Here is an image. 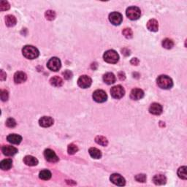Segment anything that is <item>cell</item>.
<instances>
[{
    "label": "cell",
    "instance_id": "obj_13",
    "mask_svg": "<svg viewBox=\"0 0 187 187\" xmlns=\"http://www.w3.org/2000/svg\"><path fill=\"white\" fill-rule=\"evenodd\" d=\"M2 151L5 156H13L16 153H18V149L11 145H4L2 148Z\"/></svg>",
    "mask_w": 187,
    "mask_h": 187
},
{
    "label": "cell",
    "instance_id": "obj_25",
    "mask_svg": "<svg viewBox=\"0 0 187 187\" xmlns=\"http://www.w3.org/2000/svg\"><path fill=\"white\" fill-rule=\"evenodd\" d=\"M89 152L90 156H91L92 158L96 159V160H97V159H100L102 157V153H101V151L99 149H97V148H91L89 149Z\"/></svg>",
    "mask_w": 187,
    "mask_h": 187
},
{
    "label": "cell",
    "instance_id": "obj_24",
    "mask_svg": "<svg viewBox=\"0 0 187 187\" xmlns=\"http://www.w3.org/2000/svg\"><path fill=\"white\" fill-rule=\"evenodd\" d=\"M51 84L55 87H60L63 84V80L59 76H54L51 78Z\"/></svg>",
    "mask_w": 187,
    "mask_h": 187
},
{
    "label": "cell",
    "instance_id": "obj_29",
    "mask_svg": "<svg viewBox=\"0 0 187 187\" xmlns=\"http://www.w3.org/2000/svg\"><path fill=\"white\" fill-rule=\"evenodd\" d=\"M162 46L163 48L166 49H171L174 46V42L172 40L169 39V38H166V39L163 40Z\"/></svg>",
    "mask_w": 187,
    "mask_h": 187
},
{
    "label": "cell",
    "instance_id": "obj_11",
    "mask_svg": "<svg viewBox=\"0 0 187 187\" xmlns=\"http://www.w3.org/2000/svg\"><path fill=\"white\" fill-rule=\"evenodd\" d=\"M44 156L46 160L50 162H57L59 161V157L55 154V152L51 149L45 150Z\"/></svg>",
    "mask_w": 187,
    "mask_h": 187
},
{
    "label": "cell",
    "instance_id": "obj_18",
    "mask_svg": "<svg viewBox=\"0 0 187 187\" xmlns=\"http://www.w3.org/2000/svg\"><path fill=\"white\" fill-rule=\"evenodd\" d=\"M103 81L107 85H111L116 82V76L112 72H107L103 76Z\"/></svg>",
    "mask_w": 187,
    "mask_h": 187
},
{
    "label": "cell",
    "instance_id": "obj_39",
    "mask_svg": "<svg viewBox=\"0 0 187 187\" xmlns=\"http://www.w3.org/2000/svg\"><path fill=\"white\" fill-rule=\"evenodd\" d=\"M139 59H137V58H133L132 59V60L130 61V63L132 64V65H137V64H139Z\"/></svg>",
    "mask_w": 187,
    "mask_h": 187
},
{
    "label": "cell",
    "instance_id": "obj_23",
    "mask_svg": "<svg viewBox=\"0 0 187 187\" xmlns=\"http://www.w3.org/2000/svg\"><path fill=\"white\" fill-rule=\"evenodd\" d=\"M16 18L14 16H12V15H8L5 17V23L7 27H14L15 25L16 24Z\"/></svg>",
    "mask_w": 187,
    "mask_h": 187
},
{
    "label": "cell",
    "instance_id": "obj_16",
    "mask_svg": "<svg viewBox=\"0 0 187 187\" xmlns=\"http://www.w3.org/2000/svg\"><path fill=\"white\" fill-rule=\"evenodd\" d=\"M27 79V74L23 72H17L14 75V81L16 83L20 84L25 82Z\"/></svg>",
    "mask_w": 187,
    "mask_h": 187
},
{
    "label": "cell",
    "instance_id": "obj_19",
    "mask_svg": "<svg viewBox=\"0 0 187 187\" xmlns=\"http://www.w3.org/2000/svg\"><path fill=\"white\" fill-rule=\"evenodd\" d=\"M147 28L149 31L151 32H157L159 29V23L158 21L155 19H151L148 21Z\"/></svg>",
    "mask_w": 187,
    "mask_h": 187
},
{
    "label": "cell",
    "instance_id": "obj_7",
    "mask_svg": "<svg viewBox=\"0 0 187 187\" xmlns=\"http://www.w3.org/2000/svg\"><path fill=\"white\" fill-rule=\"evenodd\" d=\"M111 94L112 96L115 99H121L123 97L124 94H125V91H124V88L121 86L118 85L116 86H113L111 89Z\"/></svg>",
    "mask_w": 187,
    "mask_h": 187
},
{
    "label": "cell",
    "instance_id": "obj_26",
    "mask_svg": "<svg viewBox=\"0 0 187 187\" xmlns=\"http://www.w3.org/2000/svg\"><path fill=\"white\" fill-rule=\"evenodd\" d=\"M39 177L42 180H49L51 178V173L48 170H42L40 172L39 174Z\"/></svg>",
    "mask_w": 187,
    "mask_h": 187
},
{
    "label": "cell",
    "instance_id": "obj_12",
    "mask_svg": "<svg viewBox=\"0 0 187 187\" xmlns=\"http://www.w3.org/2000/svg\"><path fill=\"white\" fill-rule=\"evenodd\" d=\"M149 112L151 114L159 116L162 113V107L159 103H152L151 106L149 107Z\"/></svg>",
    "mask_w": 187,
    "mask_h": 187
},
{
    "label": "cell",
    "instance_id": "obj_40",
    "mask_svg": "<svg viewBox=\"0 0 187 187\" xmlns=\"http://www.w3.org/2000/svg\"><path fill=\"white\" fill-rule=\"evenodd\" d=\"M118 76H119V79L121 81H124V79H125V78H126L125 74H124V72H119V75H118Z\"/></svg>",
    "mask_w": 187,
    "mask_h": 187
},
{
    "label": "cell",
    "instance_id": "obj_3",
    "mask_svg": "<svg viewBox=\"0 0 187 187\" xmlns=\"http://www.w3.org/2000/svg\"><path fill=\"white\" fill-rule=\"evenodd\" d=\"M103 59L107 63L110 64H116L117 63L119 59V56L117 52L114 50H109L107 51L104 53Z\"/></svg>",
    "mask_w": 187,
    "mask_h": 187
},
{
    "label": "cell",
    "instance_id": "obj_8",
    "mask_svg": "<svg viewBox=\"0 0 187 187\" xmlns=\"http://www.w3.org/2000/svg\"><path fill=\"white\" fill-rule=\"evenodd\" d=\"M109 21L112 24L115 26H119L121 23L123 21V16L121 13L118 12H113L109 15Z\"/></svg>",
    "mask_w": 187,
    "mask_h": 187
},
{
    "label": "cell",
    "instance_id": "obj_37",
    "mask_svg": "<svg viewBox=\"0 0 187 187\" xmlns=\"http://www.w3.org/2000/svg\"><path fill=\"white\" fill-rule=\"evenodd\" d=\"M62 75H63L64 78H65L66 80H69V79L72 78V73L70 70H65L63 73H62Z\"/></svg>",
    "mask_w": 187,
    "mask_h": 187
},
{
    "label": "cell",
    "instance_id": "obj_17",
    "mask_svg": "<svg viewBox=\"0 0 187 187\" xmlns=\"http://www.w3.org/2000/svg\"><path fill=\"white\" fill-rule=\"evenodd\" d=\"M7 141L12 144H19L22 141V137L17 134H10L7 137Z\"/></svg>",
    "mask_w": 187,
    "mask_h": 187
},
{
    "label": "cell",
    "instance_id": "obj_1",
    "mask_svg": "<svg viewBox=\"0 0 187 187\" xmlns=\"http://www.w3.org/2000/svg\"><path fill=\"white\" fill-rule=\"evenodd\" d=\"M23 57L28 59H34L39 57L40 52L38 49L32 46H26L22 49Z\"/></svg>",
    "mask_w": 187,
    "mask_h": 187
},
{
    "label": "cell",
    "instance_id": "obj_22",
    "mask_svg": "<svg viewBox=\"0 0 187 187\" xmlns=\"http://www.w3.org/2000/svg\"><path fill=\"white\" fill-rule=\"evenodd\" d=\"M12 161L10 159H6L4 160L0 163V167L3 170H8L12 167Z\"/></svg>",
    "mask_w": 187,
    "mask_h": 187
},
{
    "label": "cell",
    "instance_id": "obj_9",
    "mask_svg": "<svg viewBox=\"0 0 187 187\" xmlns=\"http://www.w3.org/2000/svg\"><path fill=\"white\" fill-rule=\"evenodd\" d=\"M92 83L91 78L88 76H82L78 78V85L82 89H87L91 86Z\"/></svg>",
    "mask_w": 187,
    "mask_h": 187
},
{
    "label": "cell",
    "instance_id": "obj_4",
    "mask_svg": "<svg viewBox=\"0 0 187 187\" xmlns=\"http://www.w3.org/2000/svg\"><path fill=\"white\" fill-rule=\"evenodd\" d=\"M126 16L128 17L130 20L135 21L137 20L141 16V11L139 7H135V6H132L127 8L126 12Z\"/></svg>",
    "mask_w": 187,
    "mask_h": 187
},
{
    "label": "cell",
    "instance_id": "obj_32",
    "mask_svg": "<svg viewBox=\"0 0 187 187\" xmlns=\"http://www.w3.org/2000/svg\"><path fill=\"white\" fill-rule=\"evenodd\" d=\"M122 34H123L124 36L126 38H127V39L132 38L133 35V32L132 29H130V28H126V29H124L123 31H122Z\"/></svg>",
    "mask_w": 187,
    "mask_h": 187
},
{
    "label": "cell",
    "instance_id": "obj_2",
    "mask_svg": "<svg viewBox=\"0 0 187 187\" xmlns=\"http://www.w3.org/2000/svg\"><path fill=\"white\" fill-rule=\"evenodd\" d=\"M158 86L162 89H170L173 87V82L172 79L165 75L159 76L156 80Z\"/></svg>",
    "mask_w": 187,
    "mask_h": 187
},
{
    "label": "cell",
    "instance_id": "obj_6",
    "mask_svg": "<svg viewBox=\"0 0 187 187\" xmlns=\"http://www.w3.org/2000/svg\"><path fill=\"white\" fill-rule=\"evenodd\" d=\"M92 97H93L94 100L95 101V102L102 103L107 100V95L106 92L103 91V90H96L93 93Z\"/></svg>",
    "mask_w": 187,
    "mask_h": 187
},
{
    "label": "cell",
    "instance_id": "obj_35",
    "mask_svg": "<svg viewBox=\"0 0 187 187\" xmlns=\"http://www.w3.org/2000/svg\"><path fill=\"white\" fill-rule=\"evenodd\" d=\"M135 180H137V182H140V183H144L145 182L146 180V175L145 174H138L135 176Z\"/></svg>",
    "mask_w": 187,
    "mask_h": 187
},
{
    "label": "cell",
    "instance_id": "obj_20",
    "mask_svg": "<svg viewBox=\"0 0 187 187\" xmlns=\"http://www.w3.org/2000/svg\"><path fill=\"white\" fill-rule=\"evenodd\" d=\"M153 181L156 185H164L166 184L167 178L162 174H158L154 176Z\"/></svg>",
    "mask_w": 187,
    "mask_h": 187
},
{
    "label": "cell",
    "instance_id": "obj_28",
    "mask_svg": "<svg viewBox=\"0 0 187 187\" xmlns=\"http://www.w3.org/2000/svg\"><path fill=\"white\" fill-rule=\"evenodd\" d=\"M95 141L96 143L102 146H107V144H108V141H107V138H105L103 136H96L95 137Z\"/></svg>",
    "mask_w": 187,
    "mask_h": 187
},
{
    "label": "cell",
    "instance_id": "obj_30",
    "mask_svg": "<svg viewBox=\"0 0 187 187\" xmlns=\"http://www.w3.org/2000/svg\"><path fill=\"white\" fill-rule=\"evenodd\" d=\"M78 146L75 145V144L71 143L68 145L67 151H68V154H70V155H73V154H76V152H78Z\"/></svg>",
    "mask_w": 187,
    "mask_h": 187
},
{
    "label": "cell",
    "instance_id": "obj_31",
    "mask_svg": "<svg viewBox=\"0 0 187 187\" xmlns=\"http://www.w3.org/2000/svg\"><path fill=\"white\" fill-rule=\"evenodd\" d=\"M45 16H46L47 20L53 21L56 18V12L53 10H47L45 13Z\"/></svg>",
    "mask_w": 187,
    "mask_h": 187
},
{
    "label": "cell",
    "instance_id": "obj_38",
    "mask_svg": "<svg viewBox=\"0 0 187 187\" xmlns=\"http://www.w3.org/2000/svg\"><path fill=\"white\" fill-rule=\"evenodd\" d=\"M6 78H7V75H6V73L2 70L1 72H0V79H1V81H5Z\"/></svg>",
    "mask_w": 187,
    "mask_h": 187
},
{
    "label": "cell",
    "instance_id": "obj_14",
    "mask_svg": "<svg viewBox=\"0 0 187 187\" xmlns=\"http://www.w3.org/2000/svg\"><path fill=\"white\" fill-rule=\"evenodd\" d=\"M144 96V92L140 89H134L130 93V97L133 100H139Z\"/></svg>",
    "mask_w": 187,
    "mask_h": 187
},
{
    "label": "cell",
    "instance_id": "obj_34",
    "mask_svg": "<svg viewBox=\"0 0 187 187\" xmlns=\"http://www.w3.org/2000/svg\"><path fill=\"white\" fill-rule=\"evenodd\" d=\"M6 125L10 128H13L16 126V122L15 121V119H12V118H9L6 121Z\"/></svg>",
    "mask_w": 187,
    "mask_h": 187
},
{
    "label": "cell",
    "instance_id": "obj_5",
    "mask_svg": "<svg viewBox=\"0 0 187 187\" xmlns=\"http://www.w3.org/2000/svg\"><path fill=\"white\" fill-rule=\"evenodd\" d=\"M47 66H48V68L50 70L53 71V72H57V71H58L61 68V61H60L59 58L53 57L48 62Z\"/></svg>",
    "mask_w": 187,
    "mask_h": 187
},
{
    "label": "cell",
    "instance_id": "obj_21",
    "mask_svg": "<svg viewBox=\"0 0 187 187\" xmlns=\"http://www.w3.org/2000/svg\"><path fill=\"white\" fill-rule=\"evenodd\" d=\"M23 162L28 166H35L38 164V160L32 156H26L23 158Z\"/></svg>",
    "mask_w": 187,
    "mask_h": 187
},
{
    "label": "cell",
    "instance_id": "obj_33",
    "mask_svg": "<svg viewBox=\"0 0 187 187\" xmlns=\"http://www.w3.org/2000/svg\"><path fill=\"white\" fill-rule=\"evenodd\" d=\"M10 7V4L7 1H2L0 2V10L1 11H5V10H9Z\"/></svg>",
    "mask_w": 187,
    "mask_h": 187
},
{
    "label": "cell",
    "instance_id": "obj_10",
    "mask_svg": "<svg viewBox=\"0 0 187 187\" xmlns=\"http://www.w3.org/2000/svg\"><path fill=\"white\" fill-rule=\"evenodd\" d=\"M110 180H111V181L113 183V184L116 185V186H123L126 184L125 179H124L121 175L117 173L112 174L111 175V178H110Z\"/></svg>",
    "mask_w": 187,
    "mask_h": 187
},
{
    "label": "cell",
    "instance_id": "obj_15",
    "mask_svg": "<svg viewBox=\"0 0 187 187\" xmlns=\"http://www.w3.org/2000/svg\"><path fill=\"white\" fill-rule=\"evenodd\" d=\"M39 124L42 127H49L53 124V119L50 116L41 117L39 120Z\"/></svg>",
    "mask_w": 187,
    "mask_h": 187
},
{
    "label": "cell",
    "instance_id": "obj_36",
    "mask_svg": "<svg viewBox=\"0 0 187 187\" xmlns=\"http://www.w3.org/2000/svg\"><path fill=\"white\" fill-rule=\"evenodd\" d=\"M8 96H9V94H8L7 91H6V90H1V99L3 102L7 100Z\"/></svg>",
    "mask_w": 187,
    "mask_h": 187
},
{
    "label": "cell",
    "instance_id": "obj_27",
    "mask_svg": "<svg viewBox=\"0 0 187 187\" xmlns=\"http://www.w3.org/2000/svg\"><path fill=\"white\" fill-rule=\"evenodd\" d=\"M186 167L184 166L180 167L178 170V177L181 179L186 180L187 179V173H186Z\"/></svg>",
    "mask_w": 187,
    "mask_h": 187
}]
</instances>
